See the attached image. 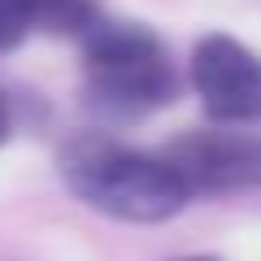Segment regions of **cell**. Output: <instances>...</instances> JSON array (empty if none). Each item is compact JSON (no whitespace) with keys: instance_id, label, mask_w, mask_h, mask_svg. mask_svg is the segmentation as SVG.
<instances>
[{"instance_id":"1","label":"cell","mask_w":261,"mask_h":261,"mask_svg":"<svg viewBox=\"0 0 261 261\" xmlns=\"http://www.w3.org/2000/svg\"><path fill=\"white\" fill-rule=\"evenodd\" d=\"M65 174L87 205L126 222H161L178 214L183 200L192 196L183 174L170 166V157H144V152L113 148V144L70 152Z\"/></svg>"},{"instance_id":"2","label":"cell","mask_w":261,"mask_h":261,"mask_svg":"<svg viewBox=\"0 0 261 261\" xmlns=\"http://www.w3.org/2000/svg\"><path fill=\"white\" fill-rule=\"evenodd\" d=\"M87 70L96 92L118 109H152L174 96V74L157 35L135 22H92Z\"/></svg>"},{"instance_id":"3","label":"cell","mask_w":261,"mask_h":261,"mask_svg":"<svg viewBox=\"0 0 261 261\" xmlns=\"http://www.w3.org/2000/svg\"><path fill=\"white\" fill-rule=\"evenodd\" d=\"M192 79L200 105L218 122H257L261 118V57L226 35L196 44Z\"/></svg>"},{"instance_id":"4","label":"cell","mask_w":261,"mask_h":261,"mask_svg":"<svg viewBox=\"0 0 261 261\" xmlns=\"http://www.w3.org/2000/svg\"><path fill=\"white\" fill-rule=\"evenodd\" d=\"M170 166L183 174L187 192H226V187L261 183V140L248 135H192L174 152Z\"/></svg>"},{"instance_id":"5","label":"cell","mask_w":261,"mask_h":261,"mask_svg":"<svg viewBox=\"0 0 261 261\" xmlns=\"http://www.w3.org/2000/svg\"><path fill=\"white\" fill-rule=\"evenodd\" d=\"M31 22L53 31H74V27H92V0H22Z\"/></svg>"},{"instance_id":"6","label":"cell","mask_w":261,"mask_h":261,"mask_svg":"<svg viewBox=\"0 0 261 261\" xmlns=\"http://www.w3.org/2000/svg\"><path fill=\"white\" fill-rule=\"evenodd\" d=\"M31 18L22 9V0H0V48H13L22 35H27Z\"/></svg>"},{"instance_id":"7","label":"cell","mask_w":261,"mask_h":261,"mask_svg":"<svg viewBox=\"0 0 261 261\" xmlns=\"http://www.w3.org/2000/svg\"><path fill=\"white\" fill-rule=\"evenodd\" d=\"M9 135V109H5V96H0V140Z\"/></svg>"}]
</instances>
